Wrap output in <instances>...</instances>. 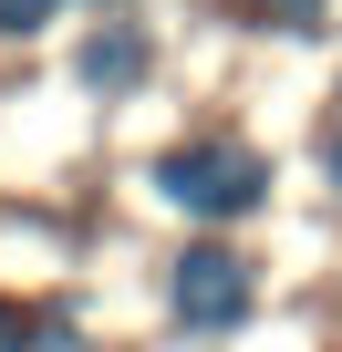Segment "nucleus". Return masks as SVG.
Listing matches in <instances>:
<instances>
[{"instance_id": "obj_6", "label": "nucleus", "mask_w": 342, "mask_h": 352, "mask_svg": "<svg viewBox=\"0 0 342 352\" xmlns=\"http://www.w3.org/2000/svg\"><path fill=\"white\" fill-rule=\"evenodd\" d=\"M32 331H42V321H21L11 300H0V352H32Z\"/></svg>"}, {"instance_id": "obj_1", "label": "nucleus", "mask_w": 342, "mask_h": 352, "mask_svg": "<svg viewBox=\"0 0 342 352\" xmlns=\"http://www.w3.org/2000/svg\"><path fill=\"white\" fill-rule=\"evenodd\" d=\"M156 197L187 208V218H249L270 197V155L259 145H228V135H197L177 155H156Z\"/></svg>"}, {"instance_id": "obj_4", "label": "nucleus", "mask_w": 342, "mask_h": 352, "mask_svg": "<svg viewBox=\"0 0 342 352\" xmlns=\"http://www.w3.org/2000/svg\"><path fill=\"white\" fill-rule=\"evenodd\" d=\"M321 11L332 0H249V21H270V32H321Z\"/></svg>"}, {"instance_id": "obj_2", "label": "nucleus", "mask_w": 342, "mask_h": 352, "mask_svg": "<svg viewBox=\"0 0 342 352\" xmlns=\"http://www.w3.org/2000/svg\"><path fill=\"white\" fill-rule=\"evenodd\" d=\"M166 300H177V321H187V331H239V321H249V300H259V280H249V259H239V249H187V259H177V280H166Z\"/></svg>"}, {"instance_id": "obj_8", "label": "nucleus", "mask_w": 342, "mask_h": 352, "mask_svg": "<svg viewBox=\"0 0 342 352\" xmlns=\"http://www.w3.org/2000/svg\"><path fill=\"white\" fill-rule=\"evenodd\" d=\"M332 187H342V135H332Z\"/></svg>"}, {"instance_id": "obj_7", "label": "nucleus", "mask_w": 342, "mask_h": 352, "mask_svg": "<svg viewBox=\"0 0 342 352\" xmlns=\"http://www.w3.org/2000/svg\"><path fill=\"white\" fill-rule=\"evenodd\" d=\"M32 352H94V342H83V331H63V321H42V331H32Z\"/></svg>"}, {"instance_id": "obj_5", "label": "nucleus", "mask_w": 342, "mask_h": 352, "mask_svg": "<svg viewBox=\"0 0 342 352\" xmlns=\"http://www.w3.org/2000/svg\"><path fill=\"white\" fill-rule=\"evenodd\" d=\"M52 11H63V0H0V42H11V32H42Z\"/></svg>"}, {"instance_id": "obj_3", "label": "nucleus", "mask_w": 342, "mask_h": 352, "mask_svg": "<svg viewBox=\"0 0 342 352\" xmlns=\"http://www.w3.org/2000/svg\"><path fill=\"white\" fill-rule=\"evenodd\" d=\"M83 83H94V94H135V83H145V32H135V21H104V32L83 42Z\"/></svg>"}]
</instances>
